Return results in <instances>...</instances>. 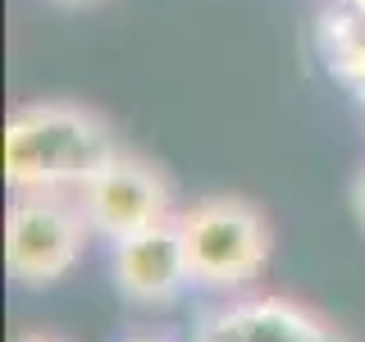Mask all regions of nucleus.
<instances>
[{
  "label": "nucleus",
  "instance_id": "1",
  "mask_svg": "<svg viewBox=\"0 0 365 342\" xmlns=\"http://www.w3.org/2000/svg\"><path fill=\"white\" fill-rule=\"evenodd\" d=\"M119 151L106 114L78 100H32L5 123V182L14 192H83Z\"/></svg>",
  "mask_w": 365,
  "mask_h": 342
},
{
  "label": "nucleus",
  "instance_id": "11",
  "mask_svg": "<svg viewBox=\"0 0 365 342\" xmlns=\"http://www.w3.org/2000/svg\"><path fill=\"white\" fill-rule=\"evenodd\" d=\"M347 5H351V9H361V14H365V0H347Z\"/></svg>",
  "mask_w": 365,
  "mask_h": 342
},
{
  "label": "nucleus",
  "instance_id": "4",
  "mask_svg": "<svg viewBox=\"0 0 365 342\" xmlns=\"http://www.w3.org/2000/svg\"><path fill=\"white\" fill-rule=\"evenodd\" d=\"M78 205H83L91 233L106 237V242H128L137 233H151V228L178 219L174 192H169L165 174H160L151 160H142L133 151L114 155L110 165L78 192Z\"/></svg>",
  "mask_w": 365,
  "mask_h": 342
},
{
  "label": "nucleus",
  "instance_id": "12",
  "mask_svg": "<svg viewBox=\"0 0 365 342\" xmlns=\"http://www.w3.org/2000/svg\"><path fill=\"white\" fill-rule=\"evenodd\" d=\"M60 5H83V0H60Z\"/></svg>",
  "mask_w": 365,
  "mask_h": 342
},
{
  "label": "nucleus",
  "instance_id": "2",
  "mask_svg": "<svg viewBox=\"0 0 365 342\" xmlns=\"http://www.w3.org/2000/svg\"><path fill=\"white\" fill-rule=\"evenodd\" d=\"M174 224L187 274L201 288H247L269 265V224L242 197H205Z\"/></svg>",
  "mask_w": 365,
  "mask_h": 342
},
{
  "label": "nucleus",
  "instance_id": "8",
  "mask_svg": "<svg viewBox=\"0 0 365 342\" xmlns=\"http://www.w3.org/2000/svg\"><path fill=\"white\" fill-rule=\"evenodd\" d=\"M351 205H356V219H361V228H365V169H361L356 187H351Z\"/></svg>",
  "mask_w": 365,
  "mask_h": 342
},
{
  "label": "nucleus",
  "instance_id": "5",
  "mask_svg": "<svg viewBox=\"0 0 365 342\" xmlns=\"http://www.w3.org/2000/svg\"><path fill=\"white\" fill-rule=\"evenodd\" d=\"M192 342H347L329 319L288 296H247V301L205 311Z\"/></svg>",
  "mask_w": 365,
  "mask_h": 342
},
{
  "label": "nucleus",
  "instance_id": "7",
  "mask_svg": "<svg viewBox=\"0 0 365 342\" xmlns=\"http://www.w3.org/2000/svg\"><path fill=\"white\" fill-rule=\"evenodd\" d=\"M315 46H319L324 68L365 105V14H361V9H351L347 0H338L334 9L319 14Z\"/></svg>",
  "mask_w": 365,
  "mask_h": 342
},
{
  "label": "nucleus",
  "instance_id": "6",
  "mask_svg": "<svg viewBox=\"0 0 365 342\" xmlns=\"http://www.w3.org/2000/svg\"><path fill=\"white\" fill-rule=\"evenodd\" d=\"M110 274L114 288L137 306H165L192 283L187 260H182V242H178V224H160L151 233H137L128 242H114L110 256Z\"/></svg>",
  "mask_w": 365,
  "mask_h": 342
},
{
  "label": "nucleus",
  "instance_id": "3",
  "mask_svg": "<svg viewBox=\"0 0 365 342\" xmlns=\"http://www.w3.org/2000/svg\"><path fill=\"white\" fill-rule=\"evenodd\" d=\"M91 224L64 192H14L5 219V269L23 288H51L83 260Z\"/></svg>",
  "mask_w": 365,
  "mask_h": 342
},
{
  "label": "nucleus",
  "instance_id": "9",
  "mask_svg": "<svg viewBox=\"0 0 365 342\" xmlns=\"http://www.w3.org/2000/svg\"><path fill=\"white\" fill-rule=\"evenodd\" d=\"M19 342H64V338H51V333H28V338H19Z\"/></svg>",
  "mask_w": 365,
  "mask_h": 342
},
{
  "label": "nucleus",
  "instance_id": "10",
  "mask_svg": "<svg viewBox=\"0 0 365 342\" xmlns=\"http://www.w3.org/2000/svg\"><path fill=\"white\" fill-rule=\"evenodd\" d=\"M128 342H169V338H151V333H142V338H128Z\"/></svg>",
  "mask_w": 365,
  "mask_h": 342
}]
</instances>
